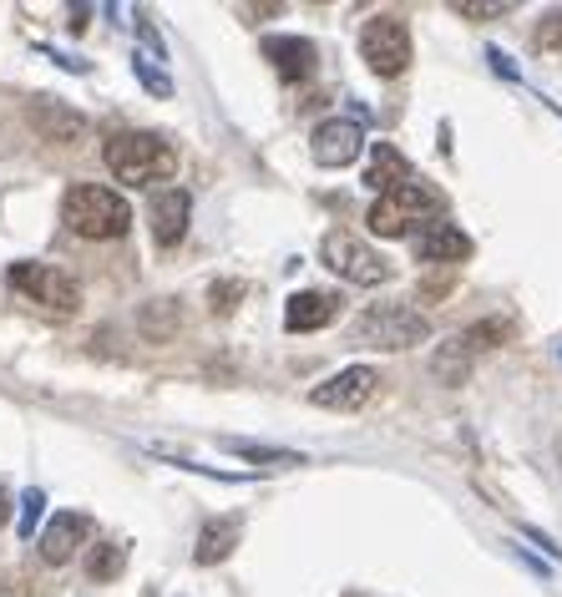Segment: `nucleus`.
I'll use <instances>...</instances> for the list:
<instances>
[{
	"instance_id": "nucleus-12",
	"label": "nucleus",
	"mask_w": 562,
	"mask_h": 597,
	"mask_svg": "<svg viewBox=\"0 0 562 597\" xmlns=\"http://www.w3.org/2000/svg\"><path fill=\"white\" fill-rule=\"evenodd\" d=\"M340 294L329 289H299L289 304H284V329L289 335H314V329H325V324L340 320Z\"/></svg>"
},
{
	"instance_id": "nucleus-6",
	"label": "nucleus",
	"mask_w": 562,
	"mask_h": 597,
	"mask_svg": "<svg viewBox=\"0 0 562 597\" xmlns=\"http://www.w3.org/2000/svg\"><path fill=\"white\" fill-rule=\"evenodd\" d=\"M11 289L26 294L30 304L51 309V314H76V304H82V289H76L72 274H61L57 263H36V259H21L11 263Z\"/></svg>"
},
{
	"instance_id": "nucleus-27",
	"label": "nucleus",
	"mask_w": 562,
	"mask_h": 597,
	"mask_svg": "<svg viewBox=\"0 0 562 597\" xmlns=\"http://www.w3.org/2000/svg\"><path fill=\"white\" fill-rule=\"evenodd\" d=\"M137 36H142V41H148V51H158V61H163V36H158L148 21H137Z\"/></svg>"
},
{
	"instance_id": "nucleus-23",
	"label": "nucleus",
	"mask_w": 562,
	"mask_h": 597,
	"mask_svg": "<svg viewBox=\"0 0 562 597\" xmlns=\"http://www.w3.org/2000/svg\"><path fill=\"white\" fill-rule=\"evenodd\" d=\"M41 511H46V492H41V486L21 492V537H36V522H41Z\"/></svg>"
},
{
	"instance_id": "nucleus-20",
	"label": "nucleus",
	"mask_w": 562,
	"mask_h": 597,
	"mask_svg": "<svg viewBox=\"0 0 562 597\" xmlns=\"http://www.w3.org/2000/svg\"><path fill=\"white\" fill-rule=\"evenodd\" d=\"M223 451L243 456V461H264V467H304L299 451H279V446H259V440H223Z\"/></svg>"
},
{
	"instance_id": "nucleus-5",
	"label": "nucleus",
	"mask_w": 562,
	"mask_h": 597,
	"mask_svg": "<svg viewBox=\"0 0 562 597\" xmlns=\"http://www.w3.org/2000/svg\"><path fill=\"white\" fill-rule=\"evenodd\" d=\"M360 57L371 66L375 76H400L411 66V26H405V15L396 11H380L371 15L365 26H360Z\"/></svg>"
},
{
	"instance_id": "nucleus-8",
	"label": "nucleus",
	"mask_w": 562,
	"mask_h": 597,
	"mask_svg": "<svg viewBox=\"0 0 562 597\" xmlns=\"http://www.w3.org/2000/svg\"><path fill=\"white\" fill-rule=\"evenodd\" d=\"M375 385H380V370H375V364H350V370H340V375H329L325 385H314L310 406H320V410H360L375 395Z\"/></svg>"
},
{
	"instance_id": "nucleus-13",
	"label": "nucleus",
	"mask_w": 562,
	"mask_h": 597,
	"mask_svg": "<svg viewBox=\"0 0 562 597\" xmlns=\"http://www.w3.org/2000/svg\"><path fill=\"white\" fill-rule=\"evenodd\" d=\"M30 127L41 132L46 142H61V147L87 142V117H82V112H72V107L51 102V97H41V102H30Z\"/></svg>"
},
{
	"instance_id": "nucleus-2",
	"label": "nucleus",
	"mask_w": 562,
	"mask_h": 597,
	"mask_svg": "<svg viewBox=\"0 0 562 597\" xmlns=\"http://www.w3.org/2000/svg\"><path fill=\"white\" fill-rule=\"evenodd\" d=\"M102 158L112 177L133 183V188H148V183H163V177L178 173V152L158 132H117V137H107Z\"/></svg>"
},
{
	"instance_id": "nucleus-7",
	"label": "nucleus",
	"mask_w": 562,
	"mask_h": 597,
	"mask_svg": "<svg viewBox=\"0 0 562 597\" xmlns=\"http://www.w3.org/2000/svg\"><path fill=\"white\" fill-rule=\"evenodd\" d=\"M320 263H325L329 274H340L345 284H365V289L390 278V263H385L371 244H360L355 234H345V228L325 234V244H320Z\"/></svg>"
},
{
	"instance_id": "nucleus-10",
	"label": "nucleus",
	"mask_w": 562,
	"mask_h": 597,
	"mask_svg": "<svg viewBox=\"0 0 562 597\" xmlns=\"http://www.w3.org/2000/svg\"><path fill=\"white\" fill-rule=\"evenodd\" d=\"M360 147H365V132H360L355 117H329L310 137V152L320 167H350L360 158Z\"/></svg>"
},
{
	"instance_id": "nucleus-3",
	"label": "nucleus",
	"mask_w": 562,
	"mask_h": 597,
	"mask_svg": "<svg viewBox=\"0 0 562 597\" xmlns=\"http://www.w3.org/2000/svg\"><path fill=\"white\" fill-rule=\"evenodd\" d=\"M441 213V198L421 183V177H411V183H400V188L380 192L371 203V213H365V223H371L375 238H405L421 219H436Z\"/></svg>"
},
{
	"instance_id": "nucleus-1",
	"label": "nucleus",
	"mask_w": 562,
	"mask_h": 597,
	"mask_svg": "<svg viewBox=\"0 0 562 597\" xmlns=\"http://www.w3.org/2000/svg\"><path fill=\"white\" fill-rule=\"evenodd\" d=\"M61 223H66L76 238H122L133 228V203H127L117 188L76 183V188H66V198H61Z\"/></svg>"
},
{
	"instance_id": "nucleus-26",
	"label": "nucleus",
	"mask_w": 562,
	"mask_h": 597,
	"mask_svg": "<svg viewBox=\"0 0 562 597\" xmlns=\"http://www.w3.org/2000/svg\"><path fill=\"white\" fill-rule=\"evenodd\" d=\"M457 11H461V15H507L512 5H507V0H497V5H466V0H461Z\"/></svg>"
},
{
	"instance_id": "nucleus-18",
	"label": "nucleus",
	"mask_w": 562,
	"mask_h": 597,
	"mask_svg": "<svg viewBox=\"0 0 562 597\" xmlns=\"http://www.w3.org/2000/svg\"><path fill=\"white\" fill-rule=\"evenodd\" d=\"M127 568V542H97L87 552V577L91 583H117Z\"/></svg>"
},
{
	"instance_id": "nucleus-19",
	"label": "nucleus",
	"mask_w": 562,
	"mask_h": 597,
	"mask_svg": "<svg viewBox=\"0 0 562 597\" xmlns=\"http://www.w3.org/2000/svg\"><path fill=\"white\" fill-rule=\"evenodd\" d=\"M430 370H436L441 385H466V370H472V350H466V339H446L441 350H436V360H430Z\"/></svg>"
},
{
	"instance_id": "nucleus-22",
	"label": "nucleus",
	"mask_w": 562,
	"mask_h": 597,
	"mask_svg": "<svg viewBox=\"0 0 562 597\" xmlns=\"http://www.w3.org/2000/svg\"><path fill=\"white\" fill-rule=\"evenodd\" d=\"M133 72H137V82H142L152 97H173V76H167L163 66H152V57H142V51H137V57H133Z\"/></svg>"
},
{
	"instance_id": "nucleus-24",
	"label": "nucleus",
	"mask_w": 562,
	"mask_h": 597,
	"mask_svg": "<svg viewBox=\"0 0 562 597\" xmlns=\"http://www.w3.org/2000/svg\"><path fill=\"white\" fill-rule=\"evenodd\" d=\"M238 299H243V284H238V278H218V284L208 289V304H213V314H228Z\"/></svg>"
},
{
	"instance_id": "nucleus-16",
	"label": "nucleus",
	"mask_w": 562,
	"mask_h": 597,
	"mask_svg": "<svg viewBox=\"0 0 562 597\" xmlns=\"http://www.w3.org/2000/svg\"><path fill=\"white\" fill-rule=\"evenodd\" d=\"M238 537H243V522H238V517H213V522H203L198 542H192V562H198V568H213V562H223V557L234 552Z\"/></svg>"
},
{
	"instance_id": "nucleus-21",
	"label": "nucleus",
	"mask_w": 562,
	"mask_h": 597,
	"mask_svg": "<svg viewBox=\"0 0 562 597\" xmlns=\"http://www.w3.org/2000/svg\"><path fill=\"white\" fill-rule=\"evenodd\" d=\"M507 335H512V324L507 320H487V324H472L461 339H466V350H497Z\"/></svg>"
},
{
	"instance_id": "nucleus-9",
	"label": "nucleus",
	"mask_w": 562,
	"mask_h": 597,
	"mask_svg": "<svg viewBox=\"0 0 562 597\" xmlns=\"http://www.w3.org/2000/svg\"><path fill=\"white\" fill-rule=\"evenodd\" d=\"M188 219H192V198L188 188H158L148 203V228L158 248H178L188 238Z\"/></svg>"
},
{
	"instance_id": "nucleus-25",
	"label": "nucleus",
	"mask_w": 562,
	"mask_h": 597,
	"mask_svg": "<svg viewBox=\"0 0 562 597\" xmlns=\"http://www.w3.org/2000/svg\"><path fill=\"white\" fill-rule=\"evenodd\" d=\"M537 41H542V46H562V11H548V21L537 26Z\"/></svg>"
},
{
	"instance_id": "nucleus-17",
	"label": "nucleus",
	"mask_w": 562,
	"mask_h": 597,
	"mask_svg": "<svg viewBox=\"0 0 562 597\" xmlns=\"http://www.w3.org/2000/svg\"><path fill=\"white\" fill-rule=\"evenodd\" d=\"M411 162L400 158V147H390V142H375L371 147V167H365V183H371L375 192H390V188H400V183H411Z\"/></svg>"
},
{
	"instance_id": "nucleus-29",
	"label": "nucleus",
	"mask_w": 562,
	"mask_h": 597,
	"mask_svg": "<svg viewBox=\"0 0 562 597\" xmlns=\"http://www.w3.org/2000/svg\"><path fill=\"white\" fill-rule=\"evenodd\" d=\"M11 522V496H5V486H0V526Z\"/></svg>"
},
{
	"instance_id": "nucleus-11",
	"label": "nucleus",
	"mask_w": 562,
	"mask_h": 597,
	"mask_svg": "<svg viewBox=\"0 0 562 597\" xmlns=\"http://www.w3.org/2000/svg\"><path fill=\"white\" fill-rule=\"evenodd\" d=\"M87 537H91V517L87 511H57L51 522H46V532H41V562H51V568H61V562H72L76 557V547H87Z\"/></svg>"
},
{
	"instance_id": "nucleus-15",
	"label": "nucleus",
	"mask_w": 562,
	"mask_h": 597,
	"mask_svg": "<svg viewBox=\"0 0 562 597\" xmlns=\"http://www.w3.org/2000/svg\"><path fill=\"white\" fill-rule=\"evenodd\" d=\"M264 57L274 61V72H279L284 82H304V76L314 72L320 51H314V41H304V36H268Z\"/></svg>"
},
{
	"instance_id": "nucleus-14",
	"label": "nucleus",
	"mask_w": 562,
	"mask_h": 597,
	"mask_svg": "<svg viewBox=\"0 0 562 597\" xmlns=\"http://www.w3.org/2000/svg\"><path fill=\"white\" fill-rule=\"evenodd\" d=\"M415 259L421 263H461L472 259V238L461 234L457 223H426L415 234Z\"/></svg>"
},
{
	"instance_id": "nucleus-4",
	"label": "nucleus",
	"mask_w": 562,
	"mask_h": 597,
	"mask_svg": "<svg viewBox=\"0 0 562 597\" xmlns=\"http://www.w3.org/2000/svg\"><path fill=\"white\" fill-rule=\"evenodd\" d=\"M355 339L371 350H411L430 339V320L411 304H371L355 320Z\"/></svg>"
},
{
	"instance_id": "nucleus-28",
	"label": "nucleus",
	"mask_w": 562,
	"mask_h": 597,
	"mask_svg": "<svg viewBox=\"0 0 562 597\" xmlns=\"http://www.w3.org/2000/svg\"><path fill=\"white\" fill-rule=\"evenodd\" d=\"M41 51H46V57H51V61H57V66H66V72H76V76L87 72V61H76V57H61V51H51V46H41Z\"/></svg>"
}]
</instances>
